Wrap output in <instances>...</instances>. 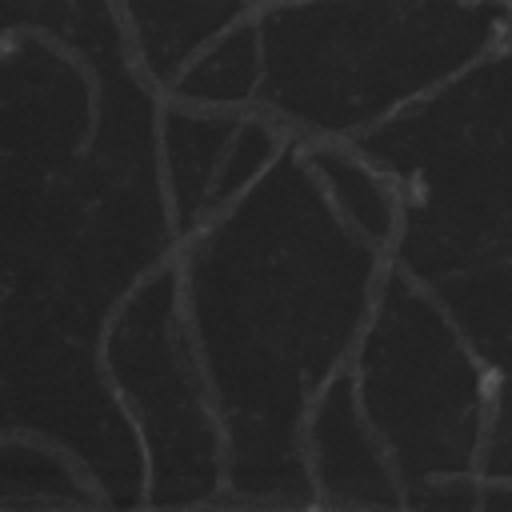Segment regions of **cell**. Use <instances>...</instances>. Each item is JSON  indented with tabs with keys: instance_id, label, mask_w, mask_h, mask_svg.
Masks as SVG:
<instances>
[{
	"instance_id": "6da1fadb",
	"label": "cell",
	"mask_w": 512,
	"mask_h": 512,
	"mask_svg": "<svg viewBox=\"0 0 512 512\" xmlns=\"http://www.w3.org/2000/svg\"><path fill=\"white\" fill-rule=\"evenodd\" d=\"M384 268L388 252L344 224L300 140L176 248L228 504H316L304 420L352 360Z\"/></svg>"
},
{
	"instance_id": "7a4b0ae2",
	"label": "cell",
	"mask_w": 512,
	"mask_h": 512,
	"mask_svg": "<svg viewBox=\"0 0 512 512\" xmlns=\"http://www.w3.org/2000/svg\"><path fill=\"white\" fill-rule=\"evenodd\" d=\"M264 112L292 140H360L512 36L508 0H264Z\"/></svg>"
},
{
	"instance_id": "3957f363",
	"label": "cell",
	"mask_w": 512,
	"mask_h": 512,
	"mask_svg": "<svg viewBox=\"0 0 512 512\" xmlns=\"http://www.w3.org/2000/svg\"><path fill=\"white\" fill-rule=\"evenodd\" d=\"M352 144L400 196L388 264L440 284L512 260V36Z\"/></svg>"
},
{
	"instance_id": "277c9868",
	"label": "cell",
	"mask_w": 512,
	"mask_h": 512,
	"mask_svg": "<svg viewBox=\"0 0 512 512\" xmlns=\"http://www.w3.org/2000/svg\"><path fill=\"white\" fill-rule=\"evenodd\" d=\"M348 372L360 412L396 468L404 508L432 484L480 480L492 380L428 284L396 264L384 268Z\"/></svg>"
},
{
	"instance_id": "5b68a950",
	"label": "cell",
	"mask_w": 512,
	"mask_h": 512,
	"mask_svg": "<svg viewBox=\"0 0 512 512\" xmlns=\"http://www.w3.org/2000/svg\"><path fill=\"white\" fill-rule=\"evenodd\" d=\"M96 364L140 440L144 504H224V432L184 320L176 260L116 304Z\"/></svg>"
},
{
	"instance_id": "8992f818",
	"label": "cell",
	"mask_w": 512,
	"mask_h": 512,
	"mask_svg": "<svg viewBox=\"0 0 512 512\" xmlns=\"http://www.w3.org/2000/svg\"><path fill=\"white\" fill-rule=\"evenodd\" d=\"M304 468L316 504L404 508V488L360 412L348 364L324 384L304 420Z\"/></svg>"
},
{
	"instance_id": "52a82bcc",
	"label": "cell",
	"mask_w": 512,
	"mask_h": 512,
	"mask_svg": "<svg viewBox=\"0 0 512 512\" xmlns=\"http://www.w3.org/2000/svg\"><path fill=\"white\" fill-rule=\"evenodd\" d=\"M452 312L492 380V412L480 456V480L512 484V260L428 284Z\"/></svg>"
},
{
	"instance_id": "ba28073f",
	"label": "cell",
	"mask_w": 512,
	"mask_h": 512,
	"mask_svg": "<svg viewBox=\"0 0 512 512\" xmlns=\"http://www.w3.org/2000/svg\"><path fill=\"white\" fill-rule=\"evenodd\" d=\"M244 112L196 108L184 100L160 104V172L168 192V212L176 240L184 244L196 228L216 216V184Z\"/></svg>"
},
{
	"instance_id": "9c48e42d",
	"label": "cell",
	"mask_w": 512,
	"mask_h": 512,
	"mask_svg": "<svg viewBox=\"0 0 512 512\" xmlns=\"http://www.w3.org/2000/svg\"><path fill=\"white\" fill-rule=\"evenodd\" d=\"M140 72L164 92L216 36L256 16L260 0H116Z\"/></svg>"
},
{
	"instance_id": "30bf717a",
	"label": "cell",
	"mask_w": 512,
	"mask_h": 512,
	"mask_svg": "<svg viewBox=\"0 0 512 512\" xmlns=\"http://www.w3.org/2000/svg\"><path fill=\"white\" fill-rule=\"evenodd\" d=\"M300 148L324 196L344 216V224H352L376 248L392 252V240L400 228V196L388 172H380L356 144H344V140H312V144L300 140Z\"/></svg>"
},
{
	"instance_id": "8fae6325",
	"label": "cell",
	"mask_w": 512,
	"mask_h": 512,
	"mask_svg": "<svg viewBox=\"0 0 512 512\" xmlns=\"http://www.w3.org/2000/svg\"><path fill=\"white\" fill-rule=\"evenodd\" d=\"M256 88H260V36H256V16H248L224 36H216L208 48H200L184 64V72L164 88V96L196 108L248 112L256 108Z\"/></svg>"
},
{
	"instance_id": "7c38bea8",
	"label": "cell",
	"mask_w": 512,
	"mask_h": 512,
	"mask_svg": "<svg viewBox=\"0 0 512 512\" xmlns=\"http://www.w3.org/2000/svg\"><path fill=\"white\" fill-rule=\"evenodd\" d=\"M508 8H512V0H508Z\"/></svg>"
}]
</instances>
